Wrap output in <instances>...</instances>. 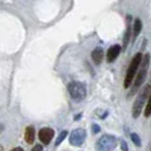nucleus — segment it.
Wrapping results in <instances>:
<instances>
[{
  "label": "nucleus",
  "mask_w": 151,
  "mask_h": 151,
  "mask_svg": "<svg viewBox=\"0 0 151 151\" xmlns=\"http://www.w3.org/2000/svg\"><path fill=\"white\" fill-rule=\"evenodd\" d=\"M149 64H150V54L146 53V54L143 57L142 64H140V66H139L140 68H139V71H138V73H137V76H136V78H134V80H133V83H132V87H131V90H130V92H129V97L133 96V94L140 88V86L143 85V83L145 81V78H146V74H147V70H149Z\"/></svg>",
  "instance_id": "f257e3e1"
},
{
  "label": "nucleus",
  "mask_w": 151,
  "mask_h": 151,
  "mask_svg": "<svg viewBox=\"0 0 151 151\" xmlns=\"http://www.w3.org/2000/svg\"><path fill=\"white\" fill-rule=\"evenodd\" d=\"M151 93V85H145L138 93L137 98L133 101L132 105V117L133 118H138L142 113V110L144 109V106H146V100L149 99Z\"/></svg>",
  "instance_id": "f03ea898"
},
{
  "label": "nucleus",
  "mask_w": 151,
  "mask_h": 151,
  "mask_svg": "<svg viewBox=\"0 0 151 151\" xmlns=\"http://www.w3.org/2000/svg\"><path fill=\"white\" fill-rule=\"evenodd\" d=\"M142 60H143V54L140 52H138L133 55V58H132V60H131V63L127 67L126 76H125V79H124V87L125 88H129L132 85V83H133V80L137 76V70L139 68V66L142 64Z\"/></svg>",
  "instance_id": "7ed1b4c3"
},
{
  "label": "nucleus",
  "mask_w": 151,
  "mask_h": 151,
  "mask_svg": "<svg viewBox=\"0 0 151 151\" xmlns=\"http://www.w3.org/2000/svg\"><path fill=\"white\" fill-rule=\"evenodd\" d=\"M67 90H68V93H70L71 98L76 101L84 100L85 97H86V93H87L86 86L81 81H71L67 85Z\"/></svg>",
  "instance_id": "20e7f679"
},
{
  "label": "nucleus",
  "mask_w": 151,
  "mask_h": 151,
  "mask_svg": "<svg viewBox=\"0 0 151 151\" xmlns=\"http://www.w3.org/2000/svg\"><path fill=\"white\" fill-rule=\"evenodd\" d=\"M117 144H118V140L114 136L109 134V133H104L97 140L96 149L98 151H112L116 149Z\"/></svg>",
  "instance_id": "39448f33"
},
{
  "label": "nucleus",
  "mask_w": 151,
  "mask_h": 151,
  "mask_svg": "<svg viewBox=\"0 0 151 151\" xmlns=\"http://www.w3.org/2000/svg\"><path fill=\"white\" fill-rule=\"evenodd\" d=\"M86 139V131L84 129H74L68 137V142L73 146H81Z\"/></svg>",
  "instance_id": "423d86ee"
},
{
  "label": "nucleus",
  "mask_w": 151,
  "mask_h": 151,
  "mask_svg": "<svg viewBox=\"0 0 151 151\" xmlns=\"http://www.w3.org/2000/svg\"><path fill=\"white\" fill-rule=\"evenodd\" d=\"M39 139L40 142H42V144L48 145L50 142L52 140V138L54 137V131L51 127H42L39 130Z\"/></svg>",
  "instance_id": "0eeeda50"
},
{
  "label": "nucleus",
  "mask_w": 151,
  "mask_h": 151,
  "mask_svg": "<svg viewBox=\"0 0 151 151\" xmlns=\"http://www.w3.org/2000/svg\"><path fill=\"white\" fill-rule=\"evenodd\" d=\"M120 51H122V47L119 45H112L107 50V53H106V60H107V63H113L117 59V57L119 55Z\"/></svg>",
  "instance_id": "6e6552de"
},
{
  "label": "nucleus",
  "mask_w": 151,
  "mask_h": 151,
  "mask_svg": "<svg viewBox=\"0 0 151 151\" xmlns=\"http://www.w3.org/2000/svg\"><path fill=\"white\" fill-rule=\"evenodd\" d=\"M91 57H92L93 63H94L96 65H99V64L103 61V59H104V50H103V47L97 46V47L92 51Z\"/></svg>",
  "instance_id": "1a4fd4ad"
},
{
  "label": "nucleus",
  "mask_w": 151,
  "mask_h": 151,
  "mask_svg": "<svg viewBox=\"0 0 151 151\" xmlns=\"http://www.w3.org/2000/svg\"><path fill=\"white\" fill-rule=\"evenodd\" d=\"M130 21H131V17L130 15H127V22H126V31H125V34H124V40H123V51H125V48H126V46H127V44H129V41H130V39H131V29H132V27H131V24H130Z\"/></svg>",
  "instance_id": "9d476101"
},
{
  "label": "nucleus",
  "mask_w": 151,
  "mask_h": 151,
  "mask_svg": "<svg viewBox=\"0 0 151 151\" xmlns=\"http://www.w3.org/2000/svg\"><path fill=\"white\" fill-rule=\"evenodd\" d=\"M142 28H143V24H142V20L140 19H134V22H133V26H132V42L136 40V38L139 35V33L142 32Z\"/></svg>",
  "instance_id": "9b49d317"
},
{
  "label": "nucleus",
  "mask_w": 151,
  "mask_h": 151,
  "mask_svg": "<svg viewBox=\"0 0 151 151\" xmlns=\"http://www.w3.org/2000/svg\"><path fill=\"white\" fill-rule=\"evenodd\" d=\"M35 138V130L33 126H27L25 130V142L27 144H32Z\"/></svg>",
  "instance_id": "f8f14e48"
},
{
  "label": "nucleus",
  "mask_w": 151,
  "mask_h": 151,
  "mask_svg": "<svg viewBox=\"0 0 151 151\" xmlns=\"http://www.w3.org/2000/svg\"><path fill=\"white\" fill-rule=\"evenodd\" d=\"M67 133H68V131H66V130H63L59 134H58V137H57V140H55V143H54V145L55 146H59L60 144H61V142L66 138V136H67Z\"/></svg>",
  "instance_id": "ddd939ff"
},
{
  "label": "nucleus",
  "mask_w": 151,
  "mask_h": 151,
  "mask_svg": "<svg viewBox=\"0 0 151 151\" xmlns=\"http://www.w3.org/2000/svg\"><path fill=\"white\" fill-rule=\"evenodd\" d=\"M144 116L145 117L151 116V93H150V97L147 99V103H146V106H145V110H144Z\"/></svg>",
  "instance_id": "4468645a"
},
{
  "label": "nucleus",
  "mask_w": 151,
  "mask_h": 151,
  "mask_svg": "<svg viewBox=\"0 0 151 151\" xmlns=\"http://www.w3.org/2000/svg\"><path fill=\"white\" fill-rule=\"evenodd\" d=\"M131 140L133 142V144L136 145V146H140L142 145V140H140V138H139V136L137 134V133H131Z\"/></svg>",
  "instance_id": "2eb2a0df"
},
{
  "label": "nucleus",
  "mask_w": 151,
  "mask_h": 151,
  "mask_svg": "<svg viewBox=\"0 0 151 151\" xmlns=\"http://www.w3.org/2000/svg\"><path fill=\"white\" fill-rule=\"evenodd\" d=\"M91 130H92V133L93 134H96V133H98V132H100V126L98 125V124H92V126H91Z\"/></svg>",
  "instance_id": "dca6fc26"
},
{
  "label": "nucleus",
  "mask_w": 151,
  "mask_h": 151,
  "mask_svg": "<svg viewBox=\"0 0 151 151\" xmlns=\"http://www.w3.org/2000/svg\"><path fill=\"white\" fill-rule=\"evenodd\" d=\"M120 149H122V151H129V146H127V144H126L125 140H122L120 142Z\"/></svg>",
  "instance_id": "f3484780"
},
{
  "label": "nucleus",
  "mask_w": 151,
  "mask_h": 151,
  "mask_svg": "<svg viewBox=\"0 0 151 151\" xmlns=\"http://www.w3.org/2000/svg\"><path fill=\"white\" fill-rule=\"evenodd\" d=\"M32 151H42V146H41L40 144H37V145H34V146H33Z\"/></svg>",
  "instance_id": "a211bd4d"
},
{
  "label": "nucleus",
  "mask_w": 151,
  "mask_h": 151,
  "mask_svg": "<svg viewBox=\"0 0 151 151\" xmlns=\"http://www.w3.org/2000/svg\"><path fill=\"white\" fill-rule=\"evenodd\" d=\"M11 151H24V149H22V147H19V146H18V147H14V149H12Z\"/></svg>",
  "instance_id": "6ab92c4d"
},
{
  "label": "nucleus",
  "mask_w": 151,
  "mask_h": 151,
  "mask_svg": "<svg viewBox=\"0 0 151 151\" xmlns=\"http://www.w3.org/2000/svg\"><path fill=\"white\" fill-rule=\"evenodd\" d=\"M149 85H151V76H150V81H149Z\"/></svg>",
  "instance_id": "aec40b11"
},
{
  "label": "nucleus",
  "mask_w": 151,
  "mask_h": 151,
  "mask_svg": "<svg viewBox=\"0 0 151 151\" xmlns=\"http://www.w3.org/2000/svg\"><path fill=\"white\" fill-rule=\"evenodd\" d=\"M147 151H151V146H149V149H147Z\"/></svg>",
  "instance_id": "412c9836"
},
{
  "label": "nucleus",
  "mask_w": 151,
  "mask_h": 151,
  "mask_svg": "<svg viewBox=\"0 0 151 151\" xmlns=\"http://www.w3.org/2000/svg\"><path fill=\"white\" fill-rule=\"evenodd\" d=\"M0 151H2V146H0Z\"/></svg>",
  "instance_id": "4be33fe9"
}]
</instances>
